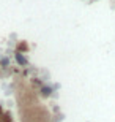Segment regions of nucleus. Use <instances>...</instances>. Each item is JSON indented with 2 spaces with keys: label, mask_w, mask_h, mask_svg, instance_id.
Returning a JSON list of instances; mask_svg holds the SVG:
<instances>
[{
  "label": "nucleus",
  "mask_w": 115,
  "mask_h": 122,
  "mask_svg": "<svg viewBox=\"0 0 115 122\" xmlns=\"http://www.w3.org/2000/svg\"><path fill=\"white\" fill-rule=\"evenodd\" d=\"M43 95H51V89L49 87H43Z\"/></svg>",
  "instance_id": "nucleus-2"
},
{
  "label": "nucleus",
  "mask_w": 115,
  "mask_h": 122,
  "mask_svg": "<svg viewBox=\"0 0 115 122\" xmlns=\"http://www.w3.org/2000/svg\"><path fill=\"white\" fill-rule=\"evenodd\" d=\"M16 60H18L21 65H27V59L21 54V52H16Z\"/></svg>",
  "instance_id": "nucleus-1"
},
{
  "label": "nucleus",
  "mask_w": 115,
  "mask_h": 122,
  "mask_svg": "<svg viewBox=\"0 0 115 122\" xmlns=\"http://www.w3.org/2000/svg\"><path fill=\"white\" fill-rule=\"evenodd\" d=\"M0 117H2V108H0Z\"/></svg>",
  "instance_id": "nucleus-3"
}]
</instances>
